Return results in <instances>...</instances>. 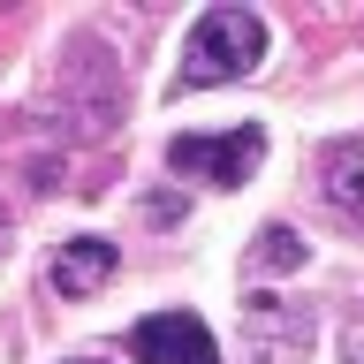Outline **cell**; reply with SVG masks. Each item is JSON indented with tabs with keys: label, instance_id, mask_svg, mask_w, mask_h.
Returning <instances> with one entry per match:
<instances>
[{
	"label": "cell",
	"instance_id": "obj_1",
	"mask_svg": "<svg viewBox=\"0 0 364 364\" xmlns=\"http://www.w3.org/2000/svg\"><path fill=\"white\" fill-rule=\"evenodd\" d=\"M266 61V23L250 8H205L182 38V68H175V91H213V84H235Z\"/></svg>",
	"mask_w": 364,
	"mask_h": 364
},
{
	"label": "cell",
	"instance_id": "obj_2",
	"mask_svg": "<svg viewBox=\"0 0 364 364\" xmlns=\"http://www.w3.org/2000/svg\"><path fill=\"white\" fill-rule=\"evenodd\" d=\"M266 159V129L258 122H235V129H190L167 144V167L182 182H205V190H243Z\"/></svg>",
	"mask_w": 364,
	"mask_h": 364
},
{
	"label": "cell",
	"instance_id": "obj_3",
	"mask_svg": "<svg viewBox=\"0 0 364 364\" xmlns=\"http://www.w3.org/2000/svg\"><path fill=\"white\" fill-rule=\"evenodd\" d=\"M129 357L136 364H220V349H213V326L198 311H152L129 326Z\"/></svg>",
	"mask_w": 364,
	"mask_h": 364
},
{
	"label": "cell",
	"instance_id": "obj_4",
	"mask_svg": "<svg viewBox=\"0 0 364 364\" xmlns=\"http://www.w3.org/2000/svg\"><path fill=\"white\" fill-rule=\"evenodd\" d=\"M114 266H122V250L107 235H76V243H61L46 258V289L53 296H99L114 281Z\"/></svg>",
	"mask_w": 364,
	"mask_h": 364
},
{
	"label": "cell",
	"instance_id": "obj_5",
	"mask_svg": "<svg viewBox=\"0 0 364 364\" xmlns=\"http://www.w3.org/2000/svg\"><path fill=\"white\" fill-rule=\"evenodd\" d=\"M243 318H250V349H258V364H289V357L311 349V318L289 311L281 296H250Z\"/></svg>",
	"mask_w": 364,
	"mask_h": 364
},
{
	"label": "cell",
	"instance_id": "obj_6",
	"mask_svg": "<svg viewBox=\"0 0 364 364\" xmlns=\"http://www.w3.org/2000/svg\"><path fill=\"white\" fill-rule=\"evenodd\" d=\"M318 190H326L334 213L364 220V129L357 136H334V144L318 152Z\"/></svg>",
	"mask_w": 364,
	"mask_h": 364
},
{
	"label": "cell",
	"instance_id": "obj_7",
	"mask_svg": "<svg viewBox=\"0 0 364 364\" xmlns=\"http://www.w3.org/2000/svg\"><path fill=\"white\" fill-rule=\"evenodd\" d=\"M304 258H311V243H304L289 220H266V228H258V243H250V266L266 273V281H289V273H304Z\"/></svg>",
	"mask_w": 364,
	"mask_h": 364
},
{
	"label": "cell",
	"instance_id": "obj_8",
	"mask_svg": "<svg viewBox=\"0 0 364 364\" xmlns=\"http://www.w3.org/2000/svg\"><path fill=\"white\" fill-rule=\"evenodd\" d=\"M341 364H364V311L349 318V334H341Z\"/></svg>",
	"mask_w": 364,
	"mask_h": 364
},
{
	"label": "cell",
	"instance_id": "obj_9",
	"mask_svg": "<svg viewBox=\"0 0 364 364\" xmlns=\"http://www.w3.org/2000/svg\"><path fill=\"white\" fill-rule=\"evenodd\" d=\"M61 364H107V357H61Z\"/></svg>",
	"mask_w": 364,
	"mask_h": 364
},
{
	"label": "cell",
	"instance_id": "obj_10",
	"mask_svg": "<svg viewBox=\"0 0 364 364\" xmlns=\"http://www.w3.org/2000/svg\"><path fill=\"white\" fill-rule=\"evenodd\" d=\"M0 243H8V220H0Z\"/></svg>",
	"mask_w": 364,
	"mask_h": 364
}]
</instances>
